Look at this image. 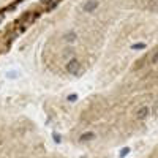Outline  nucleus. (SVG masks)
<instances>
[{"label": "nucleus", "mask_w": 158, "mask_h": 158, "mask_svg": "<svg viewBox=\"0 0 158 158\" xmlns=\"http://www.w3.org/2000/svg\"><path fill=\"white\" fill-rule=\"evenodd\" d=\"M79 60L77 59H71L68 63H67V70L70 71V73H73V74H77V71H79Z\"/></svg>", "instance_id": "obj_1"}, {"label": "nucleus", "mask_w": 158, "mask_h": 158, "mask_svg": "<svg viewBox=\"0 0 158 158\" xmlns=\"http://www.w3.org/2000/svg\"><path fill=\"white\" fill-rule=\"evenodd\" d=\"M97 6H98V2H97V0H89V2L84 3L82 10H84L85 13H92V11H95Z\"/></svg>", "instance_id": "obj_2"}, {"label": "nucleus", "mask_w": 158, "mask_h": 158, "mask_svg": "<svg viewBox=\"0 0 158 158\" xmlns=\"http://www.w3.org/2000/svg\"><path fill=\"white\" fill-rule=\"evenodd\" d=\"M147 115H149V108H146V106L139 108L138 112H136V118H138V120H144Z\"/></svg>", "instance_id": "obj_3"}, {"label": "nucleus", "mask_w": 158, "mask_h": 158, "mask_svg": "<svg viewBox=\"0 0 158 158\" xmlns=\"http://www.w3.org/2000/svg\"><path fill=\"white\" fill-rule=\"evenodd\" d=\"M63 40H65V41H67V43H74L76 40H77V35H76L74 32H70V33H65V35H63Z\"/></svg>", "instance_id": "obj_4"}, {"label": "nucleus", "mask_w": 158, "mask_h": 158, "mask_svg": "<svg viewBox=\"0 0 158 158\" xmlns=\"http://www.w3.org/2000/svg\"><path fill=\"white\" fill-rule=\"evenodd\" d=\"M94 138H95V133L89 131V133H85V135H82L81 138H79V141H81V142H87V141H92Z\"/></svg>", "instance_id": "obj_5"}, {"label": "nucleus", "mask_w": 158, "mask_h": 158, "mask_svg": "<svg viewBox=\"0 0 158 158\" xmlns=\"http://www.w3.org/2000/svg\"><path fill=\"white\" fill-rule=\"evenodd\" d=\"M146 48V44L144 43H138V44H133V49H144Z\"/></svg>", "instance_id": "obj_6"}, {"label": "nucleus", "mask_w": 158, "mask_h": 158, "mask_svg": "<svg viewBox=\"0 0 158 158\" xmlns=\"http://www.w3.org/2000/svg\"><path fill=\"white\" fill-rule=\"evenodd\" d=\"M128 152H130V149H128V147H127V149H123V150L120 152V158H123L125 155H128Z\"/></svg>", "instance_id": "obj_7"}, {"label": "nucleus", "mask_w": 158, "mask_h": 158, "mask_svg": "<svg viewBox=\"0 0 158 158\" xmlns=\"http://www.w3.org/2000/svg\"><path fill=\"white\" fill-rule=\"evenodd\" d=\"M152 62H153V63H158V51H156L155 54H153V57H152Z\"/></svg>", "instance_id": "obj_8"}, {"label": "nucleus", "mask_w": 158, "mask_h": 158, "mask_svg": "<svg viewBox=\"0 0 158 158\" xmlns=\"http://www.w3.org/2000/svg\"><path fill=\"white\" fill-rule=\"evenodd\" d=\"M41 2H43V5H44V6H49L52 2H54V0H41Z\"/></svg>", "instance_id": "obj_9"}, {"label": "nucleus", "mask_w": 158, "mask_h": 158, "mask_svg": "<svg viewBox=\"0 0 158 158\" xmlns=\"http://www.w3.org/2000/svg\"><path fill=\"white\" fill-rule=\"evenodd\" d=\"M76 98H77L76 95H71V97H70V100H71V101H76Z\"/></svg>", "instance_id": "obj_10"}]
</instances>
